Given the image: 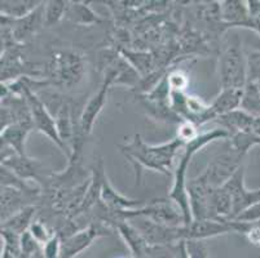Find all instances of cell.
Returning a JSON list of instances; mask_svg holds the SVG:
<instances>
[{
	"label": "cell",
	"instance_id": "6da1fadb",
	"mask_svg": "<svg viewBox=\"0 0 260 258\" xmlns=\"http://www.w3.org/2000/svg\"><path fill=\"white\" fill-rule=\"evenodd\" d=\"M184 146L185 143L176 137L160 145H149L140 134H135L129 141L120 143L119 149L134 167L135 179L139 185L141 179V169H149L170 176L172 173L175 159Z\"/></svg>",
	"mask_w": 260,
	"mask_h": 258
},
{
	"label": "cell",
	"instance_id": "7a4b0ae2",
	"mask_svg": "<svg viewBox=\"0 0 260 258\" xmlns=\"http://www.w3.org/2000/svg\"><path fill=\"white\" fill-rule=\"evenodd\" d=\"M219 139H229V133L223 128H215L212 131L200 134L197 138L184 146L183 153H181V155L179 156V160H177L176 168L174 170V182H172L169 198L179 205L184 217H185L186 226L193 222L188 195V178H186L188 167L196 154L200 153L207 145L215 141H219Z\"/></svg>",
	"mask_w": 260,
	"mask_h": 258
},
{
	"label": "cell",
	"instance_id": "3957f363",
	"mask_svg": "<svg viewBox=\"0 0 260 258\" xmlns=\"http://www.w3.org/2000/svg\"><path fill=\"white\" fill-rule=\"evenodd\" d=\"M87 72V58L83 53L72 48L54 51L44 67L46 80L51 85L70 89L84 79Z\"/></svg>",
	"mask_w": 260,
	"mask_h": 258
},
{
	"label": "cell",
	"instance_id": "277c9868",
	"mask_svg": "<svg viewBox=\"0 0 260 258\" xmlns=\"http://www.w3.org/2000/svg\"><path fill=\"white\" fill-rule=\"evenodd\" d=\"M217 75L221 89H243L247 84V62L237 35L226 43L219 56Z\"/></svg>",
	"mask_w": 260,
	"mask_h": 258
},
{
	"label": "cell",
	"instance_id": "5b68a950",
	"mask_svg": "<svg viewBox=\"0 0 260 258\" xmlns=\"http://www.w3.org/2000/svg\"><path fill=\"white\" fill-rule=\"evenodd\" d=\"M117 54L118 53H115L112 60L109 61L108 65L104 67L105 74H104V79L100 85V89L88 99V102L86 103V106H84L83 110H82V113L79 115V119H78V123H79V133L84 139L92 133L94 123H96L99 115H100L101 111L105 107L106 102H108L109 91L114 85L115 77H117V68H115L113 61H114Z\"/></svg>",
	"mask_w": 260,
	"mask_h": 258
},
{
	"label": "cell",
	"instance_id": "8992f818",
	"mask_svg": "<svg viewBox=\"0 0 260 258\" xmlns=\"http://www.w3.org/2000/svg\"><path fill=\"white\" fill-rule=\"evenodd\" d=\"M120 214H122L123 219H126L127 217L129 216H144L146 217V218L157 222V224L165 225V226H186V221L183 212H181V209L179 208V205H177L176 203L172 202L170 198L167 199V200L159 199V200L148 202L141 208L120 213Z\"/></svg>",
	"mask_w": 260,
	"mask_h": 258
},
{
	"label": "cell",
	"instance_id": "52a82bcc",
	"mask_svg": "<svg viewBox=\"0 0 260 258\" xmlns=\"http://www.w3.org/2000/svg\"><path fill=\"white\" fill-rule=\"evenodd\" d=\"M126 219L143 235L148 244H176L185 240V226H165L144 216H129Z\"/></svg>",
	"mask_w": 260,
	"mask_h": 258
},
{
	"label": "cell",
	"instance_id": "ba28073f",
	"mask_svg": "<svg viewBox=\"0 0 260 258\" xmlns=\"http://www.w3.org/2000/svg\"><path fill=\"white\" fill-rule=\"evenodd\" d=\"M250 224L231 221H219V219H200L193 221L185 226V240H205L226 235V234H242L245 235L249 230Z\"/></svg>",
	"mask_w": 260,
	"mask_h": 258
},
{
	"label": "cell",
	"instance_id": "9c48e42d",
	"mask_svg": "<svg viewBox=\"0 0 260 258\" xmlns=\"http://www.w3.org/2000/svg\"><path fill=\"white\" fill-rule=\"evenodd\" d=\"M242 159L243 156L236 153L233 149H229L226 153L214 158L198 176L211 189H219L226 183V181L237 172L241 165H243Z\"/></svg>",
	"mask_w": 260,
	"mask_h": 258
},
{
	"label": "cell",
	"instance_id": "30bf717a",
	"mask_svg": "<svg viewBox=\"0 0 260 258\" xmlns=\"http://www.w3.org/2000/svg\"><path fill=\"white\" fill-rule=\"evenodd\" d=\"M109 229L103 222L93 221L91 225L77 231L73 235L65 239H61V257L62 258H75L88 249L96 239L101 236L109 235Z\"/></svg>",
	"mask_w": 260,
	"mask_h": 258
},
{
	"label": "cell",
	"instance_id": "8fae6325",
	"mask_svg": "<svg viewBox=\"0 0 260 258\" xmlns=\"http://www.w3.org/2000/svg\"><path fill=\"white\" fill-rule=\"evenodd\" d=\"M232 199L233 219L250 205L260 202V189L249 190L245 185V167L241 165L233 176L223 186Z\"/></svg>",
	"mask_w": 260,
	"mask_h": 258
},
{
	"label": "cell",
	"instance_id": "7c38bea8",
	"mask_svg": "<svg viewBox=\"0 0 260 258\" xmlns=\"http://www.w3.org/2000/svg\"><path fill=\"white\" fill-rule=\"evenodd\" d=\"M2 23H6L11 28L13 38L18 46L34 38L44 27V2L26 17L12 20L2 16Z\"/></svg>",
	"mask_w": 260,
	"mask_h": 258
},
{
	"label": "cell",
	"instance_id": "4fadbf2b",
	"mask_svg": "<svg viewBox=\"0 0 260 258\" xmlns=\"http://www.w3.org/2000/svg\"><path fill=\"white\" fill-rule=\"evenodd\" d=\"M2 165L8 168L11 172H13L20 178L29 182H37L40 186H42V179H47L49 177L46 174L43 163L29 155L15 154V155L2 160Z\"/></svg>",
	"mask_w": 260,
	"mask_h": 258
},
{
	"label": "cell",
	"instance_id": "5bb4252c",
	"mask_svg": "<svg viewBox=\"0 0 260 258\" xmlns=\"http://www.w3.org/2000/svg\"><path fill=\"white\" fill-rule=\"evenodd\" d=\"M100 203L112 212L117 213H124L128 212V210L138 209V208H141L146 204L140 199H129L119 194V191L115 190L114 186L110 183L108 176L104 177L103 185H101Z\"/></svg>",
	"mask_w": 260,
	"mask_h": 258
},
{
	"label": "cell",
	"instance_id": "9a60e30c",
	"mask_svg": "<svg viewBox=\"0 0 260 258\" xmlns=\"http://www.w3.org/2000/svg\"><path fill=\"white\" fill-rule=\"evenodd\" d=\"M220 22L229 27L247 28L250 22V14L247 3L242 0H225L219 3Z\"/></svg>",
	"mask_w": 260,
	"mask_h": 258
},
{
	"label": "cell",
	"instance_id": "2e32d148",
	"mask_svg": "<svg viewBox=\"0 0 260 258\" xmlns=\"http://www.w3.org/2000/svg\"><path fill=\"white\" fill-rule=\"evenodd\" d=\"M37 196L26 194L17 189L8 188V186H2V222L6 221L11 216L20 212L23 208L29 207L32 202L37 200Z\"/></svg>",
	"mask_w": 260,
	"mask_h": 258
},
{
	"label": "cell",
	"instance_id": "e0dca14e",
	"mask_svg": "<svg viewBox=\"0 0 260 258\" xmlns=\"http://www.w3.org/2000/svg\"><path fill=\"white\" fill-rule=\"evenodd\" d=\"M34 129L32 125L12 124L4 131L0 132V141L3 145L11 148L18 155H27L26 153V141Z\"/></svg>",
	"mask_w": 260,
	"mask_h": 258
},
{
	"label": "cell",
	"instance_id": "ac0fdd59",
	"mask_svg": "<svg viewBox=\"0 0 260 258\" xmlns=\"http://www.w3.org/2000/svg\"><path fill=\"white\" fill-rule=\"evenodd\" d=\"M241 97L242 89H221L220 93L210 103V111L214 120L240 108Z\"/></svg>",
	"mask_w": 260,
	"mask_h": 258
},
{
	"label": "cell",
	"instance_id": "d6986e66",
	"mask_svg": "<svg viewBox=\"0 0 260 258\" xmlns=\"http://www.w3.org/2000/svg\"><path fill=\"white\" fill-rule=\"evenodd\" d=\"M256 118L251 117L247 113L242 111L241 108L232 111V113L225 114L223 117L217 118L215 122L220 124V128L225 129L229 133V137L237 132H247L252 131L254 123Z\"/></svg>",
	"mask_w": 260,
	"mask_h": 258
},
{
	"label": "cell",
	"instance_id": "ffe728a7",
	"mask_svg": "<svg viewBox=\"0 0 260 258\" xmlns=\"http://www.w3.org/2000/svg\"><path fill=\"white\" fill-rule=\"evenodd\" d=\"M65 18L79 26H93L103 22V17L86 2H69Z\"/></svg>",
	"mask_w": 260,
	"mask_h": 258
},
{
	"label": "cell",
	"instance_id": "44dd1931",
	"mask_svg": "<svg viewBox=\"0 0 260 258\" xmlns=\"http://www.w3.org/2000/svg\"><path fill=\"white\" fill-rule=\"evenodd\" d=\"M118 52L135 70L138 71L141 78H146L155 72V57L152 53L144 51H132L129 48H120Z\"/></svg>",
	"mask_w": 260,
	"mask_h": 258
},
{
	"label": "cell",
	"instance_id": "7402d4cb",
	"mask_svg": "<svg viewBox=\"0 0 260 258\" xmlns=\"http://www.w3.org/2000/svg\"><path fill=\"white\" fill-rule=\"evenodd\" d=\"M115 229L118 230V234H119L120 238L123 239V241H124L127 247H128L129 252H131V257L141 258L143 252L145 250L146 245H148V243H146L145 239L143 238V235H141V234L139 233L127 219L120 221L119 224H117Z\"/></svg>",
	"mask_w": 260,
	"mask_h": 258
},
{
	"label": "cell",
	"instance_id": "603a6c76",
	"mask_svg": "<svg viewBox=\"0 0 260 258\" xmlns=\"http://www.w3.org/2000/svg\"><path fill=\"white\" fill-rule=\"evenodd\" d=\"M38 214V207L37 205H29V207L23 208L20 212L7 218L6 221L2 222V227L0 229H6V230L16 233L18 235H22L26 231L30 230V226L32 222L35 221Z\"/></svg>",
	"mask_w": 260,
	"mask_h": 258
},
{
	"label": "cell",
	"instance_id": "cb8c5ba5",
	"mask_svg": "<svg viewBox=\"0 0 260 258\" xmlns=\"http://www.w3.org/2000/svg\"><path fill=\"white\" fill-rule=\"evenodd\" d=\"M42 3L43 2L38 0H2L0 14L12 20H18L34 12Z\"/></svg>",
	"mask_w": 260,
	"mask_h": 258
},
{
	"label": "cell",
	"instance_id": "d4e9b609",
	"mask_svg": "<svg viewBox=\"0 0 260 258\" xmlns=\"http://www.w3.org/2000/svg\"><path fill=\"white\" fill-rule=\"evenodd\" d=\"M240 108L254 118H260V87L257 83H247L242 89Z\"/></svg>",
	"mask_w": 260,
	"mask_h": 258
},
{
	"label": "cell",
	"instance_id": "484cf974",
	"mask_svg": "<svg viewBox=\"0 0 260 258\" xmlns=\"http://www.w3.org/2000/svg\"><path fill=\"white\" fill-rule=\"evenodd\" d=\"M229 142H231V149H233L236 153L245 158V155L251 150V148L260 145V137L252 131L237 132L229 137Z\"/></svg>",
	"mask_w": 260,
	"mask_h": 258
},
{
	"label": "cell",
	"instance_id": "4316f807",
	"mask_svg": "<svg viewBox=\"0 0 260 258\" xmlns=\"http://www.w3.org/2000/svg\"><path fill=\"white\" fill-rule=\"evenodd\" d=\"M69 2L49 0L44 2V27H53L66 17Z\"/></svg>",
	"mask_w": 260,
	"mask_h": 258
},
{
	"label": "cell",
	"instance_id": "83f0119b",
	"mask_svg": "<svg viewBox=\"0 0 260 258\" xmlns=\"http://www.w3.org/2000/svg\"><path fill=\"white\" fill-rule=\"evenodd\" d=\"M29 231L31 233V235L34 236L35 240H37L38 243L42 245V247H43V245H46L54 235H57V234H56V231H54V229H52V227L49 226L48 222H46L44 219L39 218V217H37V218H35V221L32 222V225L30 226Z\"/></svg>",
	"mask_w": 260,
	"mask_h": 258
},
{
	"label": "cell",
	"instance_id": "f1b7e54d",
	"mask_svg": "<svg viewBox=\"0 0 260 258\" xmlns=\"http://www.w3.org/2000/svg\"><path fill=\"white\" fill-rule=\"evenodd\" d=\"M176 244H148L141 258H175Z\"/></svg>",
	"mask_w": 260,
	"mask_h": 258
},
{
	"label": "cell",
	"instance_id": "f546056e",
	"mask_svg": "<svg viewBox=\"0 0 260 258\" xmlns=\"http://www.w3.org/2000/svg\"><path fill=\"white\" fill-rule=\"evenodd\" d=\"M247 62V83H260V51H251L246 54Z\"/></svg>",
	"mask_w": 260,
	"mask_h": 258
},
{
	"label": "cell",
	"instance_id": "4dcf8cb0",
	"mask_svg": "<svg viewBox=\"0 0 260 258\" xmlns=\"http://www.w3.org/2000/svg\"><path fill=\"white\" fill-rule=\"evenodd\" d=\"M167 80L171 92L185 93L189 85V77L183 70H174L167 74Z\"/></svg>",
	"mask_w": 260,
	"mask_h": 258
},
{
	"label": "cell",
	"instance_id": "1f68e13d",
	"mask_svg": "<svg viewBox=\"0 0 260 258\" xmlns=\"http://www.w3.org/2000/svg\"><path fill=\"white\" fill-rule=\"evenodd\" d=\"M200 136L198 133V127L191 122H186L183 120L181 123H179V127H177L176 131V138H179L180 141H183L184 143H189L190 141L196 139Z\"/></svg>",
	"mask_w": 260,
	"mask_h": 258
},
{
	"label": "cell",
	"instance_id": "d6a6232c",
	"mask_svg": "<svg viewBox=\"0 0 260 258\" xmlns=\"http://www.w3.org/2000/svg\"><path fill=\"white\" fill-rule=\"evenodd\" d=\"M186 249L190 258H210L209 248L205 240H186Z\"/></svg>",
	"mask_w": 260,
	"mask_h": 258
},
{
	"label": "cell",
	"instance_id": "836d02e7",
	"mask_svg": "<svg viewBox=\"0 0 260 258\" xmlns=\"http://www.w3.org/2000/svg\"><path fill=\"white\" fill-rule=\"evenodd\" d=\"M235 221L245 222V224H255V222H260V202L255 203V204L250 205L249 208H246L243 212H241Z\"/></svg>",
	"mask_w": 260,
	"mask_h": 258
},
{
	"label": "cell",
	"instance_id": "e575fe53",
	"mask_svg": "<svg viewBox=\"0 0 260 258\" xmlns=\"http://www.w3.org/2000/svg\"><path fill=\"white\" fill-rule=\"evenodd\" d=\"M247 9H249L250 17H256L260 14V0H247Z\"/></svg>",
	"mask_w": 260,
	"mask_h": 258
},
{
	"label": "cell",
	"instance_id": "d590c367",
	"mask_svg": "<svg viewBox=\"0 0 260 258\" xmlns=\"http://www.w3.org/2000/svg\"><path fill=\"white\" fill-rule=\"evenodd\" d=\"M175 258H190L188 249H186V240L179 241L176 244V254Z\"/></svg>",
	"mask_w": 260,
	"mask_h": 258
},
{
	"label": "cell",
	"instance_id": "8d00e7d4",
	"mask_svg": "<svg viewBox=\"0 0 260 258\" xmlns=\"http://www.w3.org/2000/svg\"><path fill=\"white\" fill-rule=\"evenodd\" d=\"M247 28H250V30L256 32L257 35H260V14L259 16H256V17L250 18V22H249V26H247Z\"/></svg>",
	"mask_w": 260,
	"mask_h": 258
},
{
	"label": "cell",
	"instance_id": "74e56055",
	"mask_svg": "<svg viewBox=\"0 0 260 258\" xmlns=\"http://www.w3.org/2000/svg\"><path fill=\"white\" fill-rule=\"evenodd\" d=\"M252 132H254V133H256L257 136L260 137V118H256V119H255L254 128H252Z\"/></svg>",
	"mask_w": 260,
	"mask_h": 258
},
{
	"label": "cell",
	"instance_id": "f35d334b",
	"mask_svg": "<svg viewBox=\"0 0 260 258\" xmlns=\"http://www.w3.org/2000/svg\"><path fill=\"white\" fill-rule=\"evenodd\" d=\"M30 258H44L43 252H42V249H40L39 252H37L34 255H31V257H30Z\"/></svg>",
	"mask_w": 260,
	"mask_h": 258
},
{
	"label": "cell",
	"instance_id": "ab89813d",
	"mask_svg": "<svg viewBox=\"0 0 260 258\" xmlns=\"http://www.w3.org/2000/svg\"><path fill=\"white\" fill-rule=\"evenodd\" d=\"M119 258H127V257H119ZM131 258H134V257H131Z\"/></svg>",
	"mask_w": 260,
	"mask_h": 258
},
{
	"label": "cell",
	"instance_id": "60d3db41",
	"mask_svg": "<svg viewBox=\"0 0 260 258\" xmlns=\"http://www.w3.org/2000/svg\"><path fill=\"white\" fill-rule=\"evenodd\" d=\"M259 87H260V83H259Z\"/></svg>",
	"mask_w": 260,
	"mask_h": 258
}]
</instances>
